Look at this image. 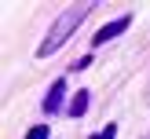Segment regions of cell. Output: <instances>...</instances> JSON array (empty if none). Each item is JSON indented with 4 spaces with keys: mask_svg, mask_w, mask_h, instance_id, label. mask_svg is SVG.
Returning a JSON list of instances; mask_svg holds the SVG:
<instances>
[{
    "mask_svg": "<svg viewBox=\"0 0 150 139\" xmlns=\"http://www.w3.org/2000/svg\"><path fill=\"white\" fill-rule=\"evenodd\" d=\"M84 110H88V92H77V95H73V102H70V114L81 117Z\"/></svg>",
    "mask_w": 150,
    "mask_h": 139,
    "instance_id": "4",
    "label": "cell"
},
{
    "mask_svg": "<svg viewBox=\"0 0 150 139\" xmlns=\"http://www.w3.org/2000/svg\"><path fill=\"white\" fill-rule=\"evenodd\" d=\"M117 135V124H106V128L99 132V135H92V139H114Z\"/></svg>",
    "mask_w": 150,
    "mask_h": 139,
    "instance_id": "6",
    "label": "cell"
},
{
    "mask_svg": "<svg viewBox=\"0 0 150 139\" xmlns=\"http://www.w3.org/2000/svg\"><path fill=\"white\" fill-rule=\"evenodd\" d=\"M88 7H92V4H73V7H66V11H62V15L55 18V26L48 29V37L40 40L37 55H40V59H48L51 51H59V48H62V44H66V40L73 37V29L81 26V18L88 15Z\"/></svg>",
    "mask_w": 150,
    "mask_h": 139,
    "instance_id": "1",
    "label": "cell"
},
{
    "mask_svg": "<svg viewBox=\"0 0 150 139\" xmlns=\"http://www.w3.org/2000/svg\"><path fill=\"white\" fill-rule=\"evenodd\" d=\"M62 95H66V80H55V84H51V95L44 99V110H48V114H55V110L62 106Z\"/></svg>",
    "mask_w": 150,
    "mask_h": 139,
    "instance_id": "3",
    "label": "cell"
},
{
    "mask_svg": "<svg viewBox=\"0 0 150 139\" xmlns=\"http://www.w3.org/2000/svg\"><path fill=\"white\" fill-rule=\"evenodd\" d=\"M26 139H48V124H37V128H29Z\"/></svg>",
    "mask_w": 150,
    "mask_h": 139,
    "instance_id": "5",
    "label": "cell"
},
{
    "mask_svg": "<svg viewBox=\"0 0 150 139\" xmlns=\"http://www.w3.org/2000/svg\"><path fill=\"white\" fill-rule=\"evenodd\" d=\"M128 22H132L128 15H125V18H114V22H106V26H103L99 33L92 37V44H106V40H114L117 33H125V29H128Z\"/></svg>",
    "mask_w": 150,
    "mask_h": 139,
    "instance_id": "2",
    "label": "cell"
}]
</instances>
